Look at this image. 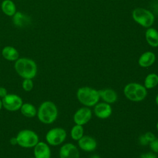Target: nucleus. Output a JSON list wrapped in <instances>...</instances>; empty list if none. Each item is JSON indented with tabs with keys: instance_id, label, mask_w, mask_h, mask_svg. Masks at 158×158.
Returning <instances> with one entry per match:
<instances>
[{
	"instance_id": "11",
	"label": "nucleus",
	"mask_w": 158,
	"mask_h": 158,
	"mask_svg": "<svg viewBox=\"0 0 158 158\" xmlns=\"http://www.w3.org/2000/svg\"><path fill=\"white\" fill-rule=\"evenodd\" d=\"M93 112L94 115L99 118L106 119L109 118L112 113L110 105L105 102H98L94 106Z\"/></svg>"
},
{
	"instance_id": "6",
	"label": "nucleus",
	"mask_w": 158,
	"mask_h": 158,
	"mask_svg": "<svg viewBox=\"0 0 158 158\" xmlns=\"http://www.w3.org/2000/svg\"><path fill=\"white\" fill-rule=\"evenodd\" d=\"M132 17L137 23L145 28L151 27L154 22L152 12L141 7L136 8L133 10Z\"/></svg>"
},
{
	"instance_id": "2",
	"label": "nucleus",
	"mask_w": 158,
	"mask_h": 158,
	"mask_svg": "<svg viewBox=\"0 0 158 158\" xmlns=\"http://www.w3.org/2000/svg\"><path fill=\"white\" fill-rule=\"evenodd\" d=\"M37 117L43 123L51 124L56 121L58 116V109L56 105L51 101L43 102L38 110Z\"/></svg>"
},
{
	"instance_id": "5",
	"label": "nucleus",
	"mask_w": 158,
	"mask_h": 158,
	"mask_svg": "<svg viewBox=\"0 0 158 158\" xmlns=\"http://www.w3.org/2000/svg\"><path fill=\"white\" fill-rule=\"evenodd\" d=\"M17 145L24 148H31L39 142V137L36 132L31 130H20L16 136Z\"/></svg>"
},
{
	"instance_id": "35",
	"label": "nucleus",
	"mask_w": 158,
	"mask_h": 158,
	"mask_svg": "<svg viewBox=\"0 0 158 158\" xmlns=\"http://www.w3.org/2000/svg\"><path fill=\"white\" fill-rule=\"evenodd\" d=\"M157 158H158V157H157Z\"/></svg>"
},
{
	"instance_id": "20",
	"label": "nucleus",
	"mask_w": 158,
	"mask_h": 158,
	"mask_svg": "<svg viewBox=\"0 0 158 158\" xmlns=\"http://www.w3.org/2000/svg\"><path fill=\"white\" fill-rule=\"evenodd\" d=\"M20 110L23 116L28 118H33L37 114L36 107L32 104L28 102L23 103Z\"/></svg>"
},
{
	"instance_id": "30",
	"label": "nucleus",
	"mask_w": 158,
	"mask_h": 158,
	"mask_svg": "<svg viewBox=\"0 0 158 158\" xmlns=\"http://www.w3.org/2000/svg\"><path fill=\"white\" fill-rule=\"evenodd\" d=\"M89 158H101V157L99 155L97 154H93L91 156L89 157Z\"/></svg>"
},
{
	"instance_id": "17",
	"label": "nucleus",
	"mask_w": 158,
	"mask_h": 158,
	"mask_svg": "<svg viewBox=\"0 0 158 158\" xmlns=\"http://www.w3.org/2000/svg\"><path fill=\"white\" fill-rule=\"evenodd\" d=\"M156 61V55L151 51L143 53L138 59V64L140 67L146 68L151 66Z\"/></svg>"
},
{
	"instance_id": "13",
	"label": "nucleus",
	"mask_w": 158,
	"mask_h": 158,
	"mask_svg": "<svg viewBox=\"0 0 158 158\" xmlns=\"http://www.w3.org/2000/svg\"><path fill=\"white\" fill-rule=\"evenodd\" d=\"M34 157L35 158H51V151L48 143L39 141L33 148Z\"/></svg>"
},
{
	"instance_id": "34",
	"label": "nucleus",
	"mask_w": 158,
	"mask_h": 158,
	"mask_svg": "<svg viewBox=\"0 0 158 158\" xmlns=\"http://www.w3.org/2000/svg\"><path fill=\"white\" fill-rule=\"evenodd\" d=\"M31 158H35V157H31Z\"/></svg>"
},
{
	"instance_id": "21",
	"label": "nucleus",
	"mask_w": 158,
	"mask_h": 158,
	"mask_svg": "<svg viewBox=\"0 0 158 158\" xmlns=\"http://www.w3.org/2000/svg\"><path fill=\"white\" fill-rule=\"evenodd\" d=\"M158 85V75L151 73L148 74L144 81V86L146 89H152Z\"/></svg>"
},
{
	"instance_id": "16",
	"label": "nucleus",
	"mask_w": 158,
	"mask_h": 158,
	"mask_svg": "<svg viewBox=\"0 0 158 158\" xmlns=\"http://www.w3.org/2000/svg\"><path fill=\"white\" fill-rule=\"evenodd\" d=\"M1 54L4 59L8 61H16L20 57L19 52L14 46H6L1 51Z\"/></svg>"
},
{
	"instance_id": "25",
	"label": "nucleus",
	"mask_w": 158,
	"mask_h": 158,
	"mask_svg": "<svg viewBox=\"0 0 158 158\" xmlns=\"http://www.w3.org/2000/svg\"><path fill=\"white\" fill-rule=\"evenodd\" d=\"M138 142H139V144L143 146H146L148 144H149V143L148 142V141L147 140V139L146 138L144 135H141L139 136V138H138Z\"/></svg>"
},
{
	"instance_id": "3",
	"label": "nucleus",
	"mask_w": 158,
	"mask_h": 158,
	"mask_svg": "<svg viewBox=\"0 0 158 158\" xmlns=\"http://www.w3.org/2000/svg\"><path fill=\"white\" fill-rule=\"evenodd\" d=\"M77 98L78 101L86 107L94 106L99 101L98 90L89 86H83L78 89Z\"/></svg>"
},
{
	"instance_id": "19",
	"label": "nucleus",
	"mask_w": 158,
	"mask_h": 158,
	"mask_svg": "<svg viewBox=\"0 0 158 158\" xmlns=\"http://www.w3.org/2000/svg\"><path fill=\"white\" fill-rule=\"evenodd\" d=\"M1 8L2 12L9 17H12L17 12L15 4L12 0L2 1L1 4Z\"/></svg>"
},
{
	"instance_id": "10",
	"label": "nucleus",
	"mask_w": 158,
	"mask_h": 158,
	"mask_svg": "<svg viewBox=\"0 0 158 158\" xmlns=\"http://www.w3.org/2000/svg\"><path fill=\"white\" fill-rule=\"evenodd\" d=\"M59 158H80V152L77 147L71 143L62 145L59 152Z\"/></svg>"
},
{
	"instance_id": "24",
	"label": "nucleus",
	"mask_w": 158,
	"mask_h": 158,
	"mask_svg": "<svg viewBox=\"0 0 158 158\" xmlns=\"http://www.w3.org/2000/svg\"><path fill=\"white\" fill-rule=\"evenodd\" d=\"M150 149L154 152V153H158V138H156L154 139L152 141H151L149 144Z\"/></svg>"
},
{
	"instance_id": "12",
	"label": "nucleus",
	"mask_w": 158,
	"mask_h": 158,
	"mask_svg": "<svg viewBox=\"0 0 158 158\" xmlns=\"http://www.w3.org/2000/svg\"><path fill=\"white\" fill-rule=\"evenodd\" d=\"M78 145L83 151L92 152L96 149L97 142L94 138L88 135H83L78 141Z\"/></svg>"
},
{
	"instance_id": "4",
	"label": "nucleus",
	"mask_w": 158,
	"mask_h": 158,
	"mask_svg": "<svg viewBox=\"0 0 158 158\" xmlns=\"http://www.w3.org/2000/svg\"><path fill=\"white\" fill-rule=\"evenodd\" d=\"M124 96L133 102H140L147 96V89L144 85L131 82L126 85L123 88Z\"/></svg>"
},
{
	"instance_id": "32",
	"label": "nucleus",
	"mask_w": 158,
	"mask_h": 158,
	"mask_svg": "<svg viewBox=\"0 0 158 158\" xmlns=\"http://www.w3.org/2000/svg\"><path fill=\"white\" fill-rule=\"evenodd\" d=\"M3 107V106H2V99H0V111L2 109V108Z\"/></svg>"
},
{
	"instance_id": "9",
	"label": "nucleus",
	"mask_w": 158,
	"mask_h": 158,
	"mask_svg": "<svg viewBox=\"0 0 158 158\" xmlns=\"http://www.w3.org/2000/svg\"><path fill=\"white\" fill-rule=\"evenodd\" d=\"M92 118V111L88 107H82L74 114L73 119L75 124L83 125L86 124Z\"/></svg>"
},
{
	"instance_id": "28",
	"label": "nucleus",
	"mask_w": 158,
	"mask_h": 158,
	"mask_svg": "<svg viewBox=\"0 0 158 158\" xmlns=\"http://www.w3.org/2000/svg\"><path fill=\"white\" fill-rule=\"evenodd\" d=\"M7 90L2 86H0V98H3L7 94Z\"/></svg>"
},
{
	"instance_id": "14",
	"label": "nucleus",
	"mask_w": 158,
	"mask_h": 158,
	"mask_svg": "<svg viewBox=\"0 0 158 158\" xmlns=\"http://www.w3.org/2000/svg\"><path fill=\"white\" fill-rule=\"evenodd\" d=\"M12 17L13 24L18 28H25L31 24L30 17L23 12H16Z\"/></svg>"
},
{
	"instance_id": "33",
	"label": "nucleus",
	"mask_w": 158,
	"mask_h": 158,
	"mask_svg": "<svg viewBox=\"0 0 158 158\" xmlns=\"http://www.w3.org/2000/svg\"><path fill=\"white\" fill-rule=\"evenodd\" d=\"M156 128H157V130L158 131V122L156 123Z\"/></svg>"
},
{
	"instance_id": "26",
	"label": "nucleus",
	"mask_w": 158,
	"mask_h": 158,
	"mask_svg": "<svg viewBox=\"0 0 158 158\" xmlns=\"http://www.w3.org/2000/svg\"><path fill=\"white\" fill-rule=\"evenodd\" d=\"M144 136L146 137V138L147 139V140L148 141V142L150 143L151 141H152L154 139H156V136L154 135V134L151 131H147L146 133H145Z\"/></svg>"
},
{
	"instance_id": "18",
	"label": "nucleus",
	"mask_w": 158,
	"mask_h": 158,
	"mask_svg": "<svg viewBox=\"0 0 158 158\" xmlns=\"http://www.w3.org/2000/svg\"><path fill=\"white\" fill-rule=\"evenodd\" d=\"M145 37L147 43L152 47L158 46V31L154 28H148L145 33Z\"/></svg>"
},
{
	"instance_id": "23",
	"label": "nucleus",
	"mask_w": 158,
	"mask_h": 158,
	"mask_svg": "<svg viewBox=\"0 0 158 158\" xmlns=\"http://www.w3.org/2000/svg\"><path fill=\"white\" fill-rule=\"evenodd\" d=\"M22 88L24 91L27 92H29L32 90L34 86V83L32 79L30 78H25L23 79L22 83Z\"/></svg>"
},
{
	"instance_id": "8",
	"label": "nucleus",
	"mask_w": 158,
	"mask_h": 158,
	"mask_svg": "<svg viewBox=\"0 0 158 158\" xmlns=\"http://www.w3.org/2000/svg\"><path fill=\"white\" fill-rule=\"evenodd\" d=\"M2 106L7 110L14 112L20 110L23 101L21 97L15 94H7L2 98Z\"/></svg>"
},
{
	"instance_id": "22",
	"label": "nucleus",
	"mask_w": 158,
	"mask_h": 158,
	"mask_svg": "<svg viewBox=\"0 0 158 158\" xmlns=\"http://www.w3.org/2000/svg\"><path fill=\"white\" fill-rule=\"evenodd\" d=\"M84 134V128L83 125L75 124L70 130V136L72 139L78 141Z\"/></svg>"
},
{
	"instance_id": "29",
	"label": "nucleus",
	"mask_w": 158,
	"mask_h": 158,
	"mask_svg": "<svg viewBox=\"0 0 158 158\" xmlns=\"http://www.w3.org/2000/svg\"><path fill=\"white\" fill-rule=\"evenodd\" d=\"M9 142L10 143V144L14 146V145H17V138L16 136L15 137H12L10 140Z\"/></svg>"
},
{
	"instance_id": "27",
	"label": "nucleus",
	"mask_w": 158,
	"mask_h": 158,
	"mask_svg": "<svg viewBox=\"0 0 158 158\" xmlns=\"http://www.w3.org/2000/svg\"><path fill=\"white\" fill-rule=\"evenodd\" d=\"M139 158H157V157L156 156L155 154L149 152L141 154Z\"/></svg>"
},
{
	"instance_id": "1",
	"label": "nucleus",
	"mask_w": 158,
	"mask_h": 158,
	"mask_svg": "<svg viewBox=\"0 0 158 158\" xmlns=\"http://www.w3.org/2000/svg\"><path fill=\"white\" fill-rule=\"evenodd\" d=\"M14 69L17 73L23 79L34 78L38 71L36 62L27 57H19L15 61Z\"/></svg>"
},
{
	"instance_id": "7",
	"label": "nucleus",
	"mask_w": 158,
	"mask_h": 158,
	"mask_svg": "<svg viewBox=\"0 0 158 158\" xmlns=\"http://www.w3.org/2000/svg\"><path fill=\"white\" fill-rule=\"evenodd\" d=\"M67 132L60 127H55L50 129L46 133L45 139L49 145L56 146L61 144L66 139Z\"/></svg>"
},
{
	"instance_id": "15",
	"label": "nucleus",
	"mask_w": 158,
	"mask_h": 158,
	"mask_svg": "<svg viewBox=\"0 0 158 158\" xmlns=\"http://www.w3.org/2000/svg\"><path fill=\"white\" fill-rule=\"evenodd\" d=\"M100 98L102 101L108 104H113L117 100L118 96L117 93L112 89L106 88L101 90H98Z\"/></svg>"
},
{
	"instance_id": "31",
	"label": "nucleus",
	"mask_w": 158,
	"mask_h": 158,
	"mask_svg": "<svg viewBox=\"0 0 158 158\" xmlns=\"http://www.w3.org/2000/svg\"><path fill=\"white\" fill-rule=\"evenodd\" d=\"M155 101H156V104L157 105V106H158V94L156 95V98H155Z\"/></svg>"
}]
</instances>
